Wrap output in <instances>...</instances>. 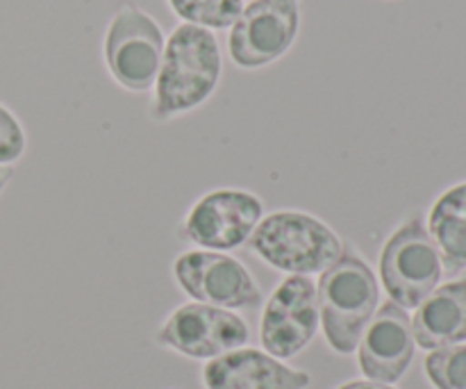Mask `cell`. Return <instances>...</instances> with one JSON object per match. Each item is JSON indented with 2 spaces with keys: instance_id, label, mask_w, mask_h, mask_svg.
<instances>
[{
  "instance_id": "1",
  "label": "cell",
  "mask_w": 466,
  "mask_h": 389,
  "mask_svg": "<svg viewBox=\"0 0 466 389\" xmlns=\"http://www.w3.org/2000/svg\"><path fill=\"white\" fill-rule=\"evenodd\" d=\"M221 50L212 30L182 23L164 46L150 117L168 121L200 107L221 80Z\"/></svg>"
},
{
  "instance_id": "2",
  "label": "cell",
  "mask_w": 466,
  "mask_h": 389,
  "mask_svg": "<svg viewBox=\"0 0 466 389\" xmlns=\"http://www.w3.org/2000/svg\"><path fill=\"white\" fill-rule=\"evenodd\" d=\"M378 278L353 251L341 253L332 267L321 273L317 285L319 322L335 353L358 351L362 333L378 310Z\"/></svg>"
},
{
  "instance_id": "3",
  "label": "cell",
  "mask_w": 466,
  "mask_h": 389,
  "mask_svg": "<svg viewBox=\"0 0 466 389\" xmlns=\"http://www.w3.org/2000/svg\"><path fill=\"white\" fill-rule=\"evenodd\" d=\"M248 249L278 271L309 276L323 273L344 253L332 228L305 212H273L258 223Z\"/></svg>"
},
{
  "instance_id": "4",
  "label": "cell",
  "mask_w": 466,
  "mask_h": 389,
  "mask_svg": "<svg viewBox=\"0 0 466 389\" xmlns=\"http://www.w3.org/2000/svg\"><path fill=\"white\" fill-rule=\"evenodd\" d=\"M444 276L441 255L421 214L410 217L385 241L380 253V281L390 301L414 310L440 287Z\"/></svg>"
},
{
  "instance_id": "5",
  "label": "cell",
  "mask_w": 466,
  "mask_h": 389,
  "mask_svg": "<svg viewBox=\"0 0 466 389\" xmlns=\"http://www.w3.org/2000/svg\"><path fill=\"white\" fill-rule=\"evenodd\" d=\"M162 27L135 5H123L105 32V62L114 80L127 91L153 89L164 57Z\"/></svg>"
},
{
  "instance_id": "6",
  "label": "cell",
  "mask_w": 466,
  "mask_h": 389,
  "mask_svg": "<svg viewBox=\"0 0 466 389\" xmlns=\"http://www.w3.org/2000/svg\"><path fill=\"white\" fill-rule=\"evenodd\" d=\"M300 27V0H253L241 9L228 36V50L239 68H262L294 46Z\"/></svg>"
},
{
  "instance_id": "7",
  "label": "cell",
  "mask_w": 466,
  "mask_h": 389,
  "mask_svg": "<svg viewBox=\"0 0 466 389\" xmlns=\"http://www.w3.org/2000/svg\"><path fill=\"white\" fill-rule=\"evenodd\" d=\"M173 276L196 303L223 310L258 308L262 292L239 260L217 251H189L173 262Z\"/></svg>"
},
{
  "instance_id": "8",
  "label": "cell",
  "mask_w": 466,
  "mask_h": 389,
  "mask_svg": "<svg viewBox=\"0 0 466 389\" xmlns=\"http://www.w3.org/2000/svg\"><path fill=\"white\" fill-rule=\"evenodd\" d=\"M262 200L250 191H209L189 210L180 226V237L203 251H232L248 241L262 221Z\"/></svg>"
},
{
  "instance_id": "9",
  "label": "cell",
  "mask_w": 466,
  "mask_h": 389,
  "mask_svg": "<svg viewBox=\"0 0 466 389\" xmlns=\"http://www.w3.org/2000/svg\"><path fill=\"white\" fill-rule=\"evenodd\" d=\"M248 340L250 331L239 314L196 301L180 305L157 333L159 344L196 360H214Z\"/></svg>"
},
{
  "instance_id": "10",
  "label": "cell",
  "mask_w": 466,
  "mask_h": 389,
  "mask_svg": "<svg viewBox=\"0 0 466 389\" xmlns=\"http://www.w3.org/2000/svg\"><path fill=\"white\" fill-rule=\"evenodd\" d=\"M317 285L308 276H289L278 285L262 312V346L273 358H294L317 335Z\"/></svg>"
},
{
  "instance_id": "11",
  "label": "cell",
  "mask_w": 466,
  "mask_h": 389,
  "mask_svg": "<svg viewBox=\"0 0 466 389\" xmlns=\"http://www.w3.org/2000/svg\"><path fill=\"white\" fill-rule=\"evenodd\" d=\"M412 319L408 310L387 301L380 310H376L373 319L369 322L367 331L360 340V369L369 381L399 383L405 376L414 360Z\"/></svg>"
},
{
  "instance_id": "12",
  "label": "cell",
  "mask_w": 466,
  "mask_h": 389,
  "mask_svg": "<svg viewBox=\"0 0 466 389\" xmlns=\"http://www.w3.org/2000/svg\"><path fill=\"white\" fill-rule=\"evenodd\" d=\"M208 389H305L309 374L282 364L258 349H237L209 360L203 372Z\"/></svg>"
},
{
  "instance_id": "13",
  "label": "cell",
  "mask_w": 466,
  "mask_h": 389,
  "mask_svg": "<svg viewBox=\"0 0 466 389\" xmlns=\"http://www.w3.org/2000/svg\"><path fill=\"white\" fill-rule=\"evenodd\" d=\"M412 335L426 351L466 342V276L440 285L419 308H414Z\"/></svg>"
},
{
  "instance_id": "14",
  "label": "cell",
  "mask_w": 466,
  "mask_h": 389,
  "mask_svg": "<svg viewBox=\"0 0 466 389\" xmlns=\"http://www.w3.org/2000/svg\"><path fill=\"white\" fill-rule=\"evenodd\" d=\"M428 232L441 255L444 273L466 269V182L446 189L428 214Z\"/></svg>"
},
{
  "instance_id": "15",
  "label": "cell",
  "mask_w": 466,
  "mask_h": 389,
  "mask_svg": "<svg viewBox=\"0 0 466 389\" xmlns=\"http://www.w3.org/2000/svg\"><path fill=\"white\" fill-rule=\"evenodd\" d=\"M168 5L182 21L205 30L232 27L244 9V0H168Z\"/></svg>"
},
{
  "instance_id": "16",
  "label": "cell",
  "mask_w": 466,
  "mask_h": 389,
  "mask_svg": "<svg viewBox=\"0 0 466 389\" xmlns=\"http://www.w3.org/2000/svg\"><path fill=\"white\" fill-rule=\"evenodd\" d=\"M428 381L437 389H466V344L431 351L423 363Z\"/></svg>"
},
{
  "instance_id": "17",
  "label": "cell",
  "mask_w": 466,
  "mask_h": 389,
  "mask_svg": "<svg viewBox=\"0 0 466 389\" xmlns=\"http://www.w3.org/2000/svg\"><path fill=\"white\" fill-rule=\"evenodd\" d=\"M25 153V132L18 118L0 105V167H12Z\"/></svg>"
},
{
  "instance_id": "18",
  "label": "cell",
  "mask_w": 466,
  "mask_h": 389,
  "mask_svg": "<svg viewBox=\"0 0 466 389\" xmlns=\"http://www.w3.org/2000/svg\"><path fill=\"white\" fill-rule=\"evenodd\" d=\"M337 389H396L391 385H385V383H376V381H350L346 383V385L337 387Z\"/></svg>"
},
{
  "instance_id": "19",
  "label": "cell",
  "mask_w": 466,
  "mask_h": 389,
  "mask_svg": "<svg viewBox=\"0 0 466 389\" xmlns=\"http://www.w3.org/2000/svg\"><path fill=\"white\" fill-rule=\"evenodd\" d=\"M12 167H0V191L5 189V185L9 182V178H12Z\"/></svg>"
}]
</instances>
